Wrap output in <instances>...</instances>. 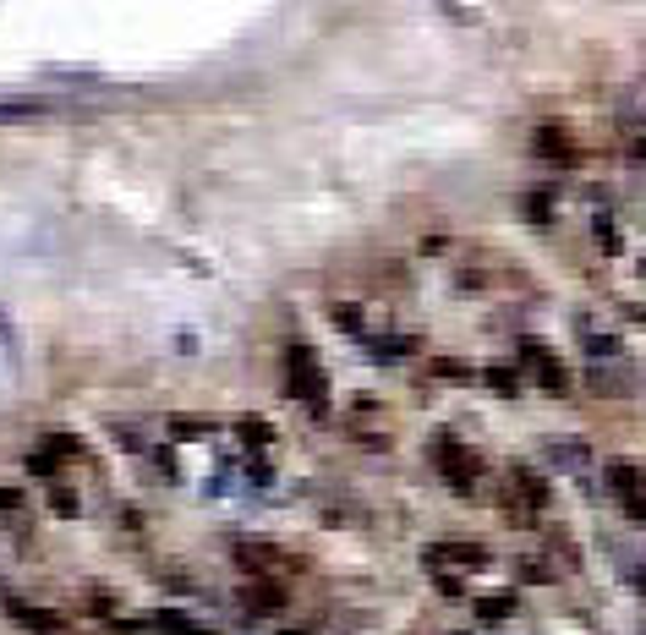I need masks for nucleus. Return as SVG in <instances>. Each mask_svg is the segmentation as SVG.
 <instances>
[{"label":"nucleus","instance_id":"nucleus-3","mask_svg":"<svg viewBox=\"0 0 646 635\" xmlns=\"http://www.w3.org/2000/svg\"><path fill=\"white\" fill-rule=\"evenodd\" d=\"M433 466H439V476L455 487V493H477V482H482V460H477V449H466L460 439H439L433 444Z\"/></svg>","mask_w":646,"mask_h":635},{"label":"nucleus","instance_id":"nucleus-5","mask_svg":"<svg viewBox=\"0 0 646 635\" xmlns=\"http://www.w3.org/2000/svg\"><path fill=\"white\" fill-rule=\"evenodd\" d=\"M236 564H241L247 576H279V548L247 537V542H236Z\"/></svg>","mask_w":646,"mask_h":635},{"label":"nucleus","instance_id":"nucleus-1","mask_svg":"<svg viewBox=\"0 0 646 635\" xmlns=\"http://www.w3.org/2000/svg\"><path fill=\"white\" fill-rule=\"evenodd\" d=\"M285 389H291L307 411H323V405H329V373H323V362L313 357L307 340L285 345Z\"/></svg>","mask_w":646,"mask_h":635},{"label":"nucleus","instance_id":"nucleus-6","mask_svg":"<svg viewBox=\"0 0 646 635\" xmlns=\"http://www.w3.org/2000/svg\"><path fill=\"white\" fill-rule=\"evenodd\" d=\"M510 608H515V597H482V603H477V619H487V624H493V619H505Z\"/></svg>","mask_w":646,"mask_h":635},{"label":"nucleus","instance_id":"nucleus-2","mask_svg":"<svg viewBox=\"0 0 646 635\" xmlns=\"http://www.w3.org/2000/svg\"><path fill=\"white\" fill-rule=\"evenodd\" d=\"M482 564H487V548H477V542H433L427 548V570L439 576L444 592H460V581L471 570H482Z\"/></svg>","mask_w":646,"mask_h":635},{"label":"nucleus","instance_id":"nucleus-4","mask_svg":"<svg viewBox=\"0 0 646 635\" xmlns=\"http://www.w3.org/2000/svg\"><path fill=\"white\" fill-rule=\"evenodd\" d=\"M608 487H614V499H619L635 521H646V476H641L635 466L614 460V466H608Z\"/></svg>","mask_w":646,"mask_h":635}]
</instances>
